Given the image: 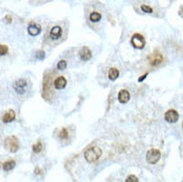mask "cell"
Returning <instances> with one entry per match:
<instances>
[{
  "label": "cell",
  "mask_w": 183,
  "mask_h": 182,
  "mask_svg": "<svg viewBox=\"0 0 183 182\" xmlns=\"http://www.w3.org/2000/svg\"><path fill=\"white\" fill-rule=\"evenodd\" d=\"M50 36L52 39L54 40H57L59 39L61 36H62V28L60 26H55L52 28V30L50 31Z\"/></svg>",
  "instance_id": "obj_14"
},
{
  "label": "cell",
  "mask_w": 183,
  "mask_h": 182,
  "mask_svg": "<svg viewBox=\"0 0 183 182\" xmlns=\"http://www.w3.org/2000/svg\"><path fill=\"white\" fill-rule=\"evenodd\" d=\"M50 85H51L50 76L46 75V77L44 79V83H43V97L47 100H50V95H51Z\"/></svg>",
  "instance_id": "obj_7"
},
{
  "label": "cell",
  "mask_w": 183,
  "mask_h": 182,
  "mask_svg": "<svg viewBox=\"0 0 183 182\" xmlns=\"http://www.w3.org/2000/svg\"><path fill=\"white\" fill-rule=\"evenodd\" d=\"M5 20L7 23H11L12 22V17L10 16V15H7V16L5 17Z\"/></svg>",
  "instance_id": "obj_25"
},
{
  "label": "cell",
  "mask_w": 183,
  "mask_h": 182,
  "mask_svg": "<svg viewBox=\"0 0 183 182\" xmlns=\"http://www.w3.org/2000/svg\"><path fill=\"white\" fill-rule=\"evenodd\" d=\"M35 173H37V174H39V173H40V169H39V168L35 169Z\"/></svg>",
  "instance_id": "obj_28"
},
{
  "label": "cell",
  "mask_w": 183,
  "mask_h": 182,
  "mask_svg": "<svg viewBox=\"0 0 183 182\" xmlns=\"http://www.w3.org/2000/svg\"><path fill=\"white\" fill-rule=\"evenodd\" d=\"M100 19H102V15L97 13V12H93L90 15V20L92 22H99Z\"/></svg>",
  "instance_id": "obj_17"
},
{
  "label": "cell",
  "mask_w": 183,
  "mask_h": 182,
  "mask_svg": "<svg viewBox=\"0 0 183 182\" xmlns=\"http://www.w3.org/2000/svg\"><path fill=\"white\" fill-rule=\"evenodd\" d=\"M36 58H37L38 60H43L45 58V52L44 51H38L37 53H36Z\"/></svg>",
  "instance_id": "obj_23"
},
{
  "label": "cell",
  "mask_w": 183,
  "mask_h": 182,
  "mask_svg": "<svg viewBox=\"0 0 183 182\" xmlns=\"http://www.w3.org/2000/svg\"><path fill=\"white\" fill-rule=\"evenodd\" d=\"M27 85H28V83H27V81L25 79H20V80H18L14 83L13 89L15 92L17 94H19V95H24L26 92Z\"/></svg>",
  "instance_id": "obj_5"
},
{
  "label": "cell",
  "mask_w": 183,
  "mask_h": 182,
  "mask_svg": "<svg viewBox=\"0 0 183 182\" xmlns=\"http://www.w3.org/2000/svg\"><path fill=\"white\" fill-rule=\"evenodd\" d=\"M42 147H43V145H42L41 141H38L37 143L33 145V151H34L35 153H39V152H41Z\"/></svg>",
  "instance_id": "obj_19"
},
{
  "label": "cell",
  "mask_w": 183,
  "mask_h": 182,
  "mask_svg": "<svg viewBox=\"0 0 183 182\" xmlns=\"http://www.w3.org/2000/svg\"><path fill=\"white\" fill-rule=\"evenodd\" d=\"M4 145H5V147L7 148V150L10 151V152H12V153L17 152L18 149H19V147H20L19 141H18L16 136H14V135L6 137V139L4 140Z\"/></svg>",
  "instance_id": "obj_2"
},
{
  "label": "cell",
  "mask_w": 183,
  "mask_h": 182,
  "mask_svg": "<svg viewBox=\"0 0 183 182\" xmlns=\"http://www.w3.org/2000/svg\"><path fill=\"white\" fill-rule=\"evenodd\" d=\"M79 55H80L81 60L89 61L92 58V51L88 47H84V48H82V49H81Z\"/></svg>",
  "instance_id": "obj_11"
},
{
  "label": "cell",
  "mask_w": 183,
  "mask_h": 182,
  "mask_svg": "<svg viewBox=\"0 0 183 182\" xmlns=\"http://www.w3.org/2000/svg\"><path fill=\"white\" fill-rule=\"evenodd\" d=\"M67 86V80L64 77H58L56 80L54 81V87L57 90L65 89Z\"/></svg>",
  "instance_id": "obj_12"
},
{
  "label": "cell",
  "mask_w": 183,
  "mask_h": 182,
  "mask_svg": "<svg viewBox=\"0 0 183 182\" xmlns=\"http://www.w3.org/2000/svg\"><path fill=\"white\" fill-rule=\"evenodd\" d=\"M161 157V153L158 149H155V148H151L149 149L147 152H146V160L149 164H155V163L158 162V160L160 159Z\"/></svg>",
  "instance_id": "obj_3"
},
{
  "label": "cell",
  "mask_w": 183,
  "mask_h": 182,
  "mask_svg": "<svg viewBox=\"0 0 183 182\" xmlns=\"http://www.w3.org/2000/svg\"><path fill=\"white\" fill-rule=\"evenodd\" d=\"M179 14H180V16H182V17H183V6H181L180 10H179Z\"/></svg>",
  "instance_id": "obj_27"
},
{
  "label": "cell",
  "mask_w": 183,
  "mask_h": 182,
  "mask_svg": "<svg viewBox=\"0 0 183 182\" xmlns=\"http://www.w3.org/2000/svg\"><path fill=\"white\" fill-rule=\"evenodd\" d=\"M164 119L169 123H175L179 120V114L175 110H168L164 114Z\"/></svg>",
  "instance_id": "obj_6"
},
{
  "label": "cell",
  "mask_w": 183,
  "mask_h": 182,
  "mask_svg": "<svg viewBox=\"0 0 183 182\" xmlns=\"http://www.w3.org/2000/svg\"><path fill=\"white\" fill-rule=\"evenodd\" d=\"M141 10L143 12H145V13H152V12H153L152 8L149 7L147 5H141Z\"/></svg>",
  "instance_id": "obj_22"
},
{
  "label": "cell",
  "mask_w": 183,
  "mask_h": 182,
  "mask_svg": "<svg viewBox=\"0 0 183 182\" xmlns=\"http://www.w3.org/2000/svg\"><path fill=\"white\" fill-rule=\"evenodd\" d=\"M148 60L151 66H158L163 62V57L159 52H154L152 55L149 56Z\"/></svg>",
  "instance_id": "obj_8"
},
{
  "label": "cell",
  "mask_w": 183,
  "mask_h": 182,
  "mask_svg": "<svg viewBox=\"0 0 183 182\" xmlns=\"http://www.w3.org/2000/svg\"><path fill=\"white\" fill-rule=\"evenodd\" d=\"M182 127H183V123H182Z\"/></svg>",
  "instance_id": "obj_29"
},
{
  "label": "cell",
  "mask_w": 183,
  "mask_h": 182,
  "mask_svg": "<svg viewBox=\"0 0 183 182\" xmlns=\"http://www.w3.org/2000/svg\"><path fill=\"white\" fill-rule=\"evenodd\" d=\"M120 76V72L118 69L115 68H111L109 71V79L112 81H115V79H118V77Z\"/></svg>",
  "instance_id": "obj_15"
},
{
  "label": "cell",
  "mask_w": 183,
  "mask_h": 182,
  "mask_svg": "<svg viewBox=\"0 0 183 182\" xmlns=\"http://www.w3.org/2000/svg\"><path fill=\"white\" fill-rule=\"evenodd\" d=\"M14 120H15V111L13 110L7 111L4 114H3V117H2V121L4 123H11V121H13Z\"/></svg>",
  "instance_id": "obj_13"
},
{
  "label": "cell",
  "mask_w": 183,
  "mask_h": 182,
  "mask_svg": "<svg viewBox=\"0 0 183 182\" xmlns=\"http://www.w3.org/2000/svg\"><path fill=\"white\" fill-rule=\"evenodd\" d=\"M59 137L60 138H63V139H66L69 137V130L67 129H61V131L59 132Z\"/></svg>",
  "instance_id": "obj_18"
},
{
  "label": "cell",
  "mask_w": 183,
  "mask_h": 182,
  "mask_svg": "<svg viewBox=\"0 0 183 182\" xmlns=\"http://www.w3.org/2000/svg\"><path fill=\"white\" fill-rule=\"evenodd\" d=\"M41 26L36 23H30L28 26V33L31 36H37L41 33Z\"/></svg>",
  "instance_id": "obj_10"
},
{
  "label": "cell",
  "mask_w": 183,
  "mask_h": 182,
  "mask_svg": "<svg viewBox=\"0 0 183 182\" xmlns=\"http://www.w3.org/2000/svg\"><path fill=\"white\" fill-rule=\"evenodd\" d=\"M126 182H138V179H137V177L135 176V175H129L126 179Z\"/></svg>",
  "instance_id": "obj_24"
},
{
  "label": "cell",
  "mask_w": 183,
  "mask_h": 182,
  "mask_svg": "<svg viewBox=\"0 0 183 182\" xmlns=\"http://www.w3.org/2000/svg\"><path fill=\"white\" fill-rule=\"evenodd\" d=\"M130 99V94L127 90H121L118 93V100L120 101V103L121 104H126L129 101Z\"/></svg>",
  "instance_id": "obj_9"
},
{
  "label": "cell",
  "mask_w": 183,
  "mask_h": 182,
  "mask_svg": "<svg viewBox=\"0 0 183 182\" xmlns=\"http://www.w3.org/2000/svg\"><path fill=\"white\" fill-rule=\"evenodd\" d=\"M130 43L135 49H143L145 46V39L141 34H137L136 33L132 37Z\"/></svg>",
  "instance_id": "obj_4"
},
{
  "label": "cell",
  "mask_w": 183,
  "mask_h": 182,
  "mask_svg": "<svg viewBox=\"0 0 183 182\" xmlns=\"http://www.w3.org/2000/svg\"><path fill=\"white\" fill-rule=\"evenodd\" d=\"M146 77H147V73H146V74H144V75H142L140 78H138V82H142Z\"/></svg>",
  "instance_id": "obj_26"
},
{
  "label": "cell",
  "mask_w": 183,
  "mask_h": 182,
  "mask_svg": "<svg viewBox=\"0 0 183 182\" xmlns=\"http://www.w3.org/2000/svg\"><path fill=\"white\" fill-rule=\"evenodd\" d=\"M100 155H102V149L97 146L90 147L85 152V158H86L88 162H91V163L97 161Z\"/></svg>",
  "instance_id": "obj_1"
},
{
  "label": "cell",
  "mask_w": 183,
  "mask_h": 182,
  "mask_svg": "<svg viewBox=\"0 0 183 182\" xmlns=\"http://www.w3.org/2000/svg\"><path fill=\"white\" fill-rule=\"evenodd\" d=\"M2 167L5 171H10L15 167V161L14 160H8V161L3 163Z\"/></svg>",
  "instance_id": "obj_16"
},
{
  "label": "cell",
  "mask_w": 183,
  "mask_h": 182,
  "mask_svg": "<svg viewBox=\"0 0 183 182\" xmlns=\"http://www.w3.org/2000/svg\"><path fill=\"white\" fill-rule=\"evenodd\" d=\"M57 68L59 70H65L67 68V61L65 60H61L57 65Z\"/></svg>",
  "instance_id": "obj_20"
},
{
  "label": "cell",
  "mask_w": 183,
  "mask_h": 182,
  "mask_svg": "<svg viewBox=\"0 0 183 182\" xmlns=\"http://www.w3.org/2000/svg\"><path fill=\"white\" fill-rule=\"evenodd\" d=\"M8 53V48L5 45H0V56H4Z\"/></svg>",
  "instance_id": "obj_21"
}]
</instances>
